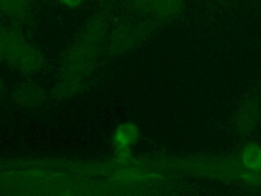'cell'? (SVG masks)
<instances>
[{
  "label": "cell",
  "instance_id": "obj_1",
  "mask_svg": "<svg viewBox=\"0 0 261 196\" xmlns=\"http://www.w3.org/2000/svg\"><path fill=\"white\" fill-rule=\"evenodd\" d=\"M11 64L27 74L35 72L41 66V57L31 46L23 43L15 55L9 60Z\"/></svg>",
  "mask_w": 261,
  "mask_h": 196
},
{
  "label": "cell",
  "instance_id": "obj_2",
  "mask_svg": "<svg viewBox=\"0 0 261 196\" xmlns=\"http://www.w3.org/2000/svg\"><path fill=\"white\" fill-rule=\"evenodd\" d=\"M137 137L138 130L132 124H123L115 131L114 141L119 158H126L128 156V146L136 141Z\"/></svg>",
  "mask_w": 261,
  "mask_h": 196
},
{
  "label": "cell",
  "instance_id": "obj_3",
  "mask_svg": "<svg viewBox=\"0 0 261 196\" xmlns=\"http://www.w3.org/2000/svg\"><path fill=\"white\" fill-rule=\"evenodd\" d=\"M24 41L10 30H0V59L10 60Z\"/></svg>",
  "mask_w": 261,
  "mask_h": 196
},
{
  "label": "cell",
  "instance_id": "obj_4",
  "mask_svg": "<svg viewBox=\"0 0 261 196\" xmlns=\"http://www.w3.org/2000/svg\"><path fill=\"white\" fill-rule=\"evenodd\" d=\"M243 161L249 168L261 167V148L256 144L248 145L243 152Z\"/></svg>",
  "mask_w": 261,
  "mask_h": 196
},
{
  "label": "cell",
  "instance_id": "obj_5",
  "mask_svg": "<svg viewBox=\"0 0 261 196\" xmlns=\"http://www.w3.org/2000/svg\"><path fill=\"white\" fill-rule=\"evenodd\" d=\"M257 118V109L255 105L251 103H247L240 109L239 113V125L241 126V130L249 131L251 127L255 124Z\"/></svg>",
  "mask_w": 261,
  "mask_h": 196
},
{
  "label": "cell",
  "instance_id": "obj_6",
  "mask_svg": "<svg viewBox=\"0 0 261 196\" xmlns=\"http://www.w3.org/2000/svg\"><path fill=\"white\" fill-rule=\"evenodd\" d=\"M27 0H0L3 9L10 14H17L25 7Z\"/></svg>",
  "mask_w": 261,
  "mask_h": 196
},
{
  "label": "cell",
  "instance_id": "obj_7",
  "mask_svg": "<svg viewBox=\"0 0 261 196\" xmlns=\"http://www.w3.org/2000/svg\"><path fill=\"white\" fill-rule=\"evenodd\" d=\"M18 99H21L24 101V103H34L35 100L40 98V94L38 90H35L34 88H27L23 87L22 89H19L18 91Z\"/></svg>",
  "mask_w": 261,
  "mask_h": 196
},
{
  "label": "cell",
  "instance_id": "obj_8",
  "mask_svg": "<svg viewBox=\"0 0 261 196\" xmlns=\"http://www.w3.org/2000/svg\"><path fill=\"white\" fill-rule=\"evenodd\" d=\"M59 1L68 7H76L83 2V0H59Z\"/></svg>",
  "mask_w": 261,
  "mask_h": 196
},
{
  "label": "cell",
  "instance_id": "obj_9",
  "mask_svg": "<svg viewBox=\"0 0 261 196\" xmlns=\"http://www.w3.org/2000/svg\"><path fill=\"white\" fill-rule=\"evenodd\" d=\"M2 90V81H1V79H0V91Z\"/></svg>",
  "mask_w": 261,
  "mask_h": 196
}]
</instances>
